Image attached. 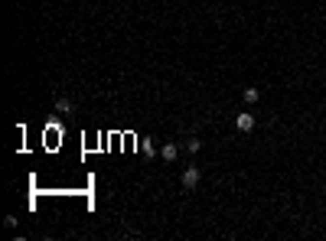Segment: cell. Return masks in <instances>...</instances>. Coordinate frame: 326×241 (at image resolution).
I'll return each instance as SVG.
<instances>
[{"instance_id": "obj_1", "label": "cell", "mask_w": 326, "mask_h": 241, "mask_svg": "<svg viewBox=\"0 0 326 241\" xmlns=\"http://www.w3.org/2000/svg\"><path fill=\"white\" fill-rule=\"evenodd\" d=\"M199 179H202V170H199V166H189V170L183 173V189H196Z\"/></svg>"}, {"instance_id": "obj_2", "label": "cell", "mask_w": 326, "mask_h": 241, "mask_svg": "<svg viewBox=\"0 0 326 241\" xmlns=\"http://www.w3.org/2000/svg\"><path fill=\"white\" fill-rule=\"evenodd\" d=\"M235 127H238L241 134L254 131V114H238V118H235Z\"/></svg>"}, {"instance_id": "obj_3", "label": "cell", "mask_w": 326, "mask_h": 241, "mask_svg": "<svg viewBox=\"0 0 326 241\" xmlns=\"http://www.w3.org/2000/svg\"><path fill=\"white\" fill-rule=\"evenodd\" d=\"M176 154H180V147H176V143H163V147H160V156L166 160V163H173Z\"/></svg>"}, {"instance_id": "obj_4", "label": "cell", "mask_w": 326, "mask_h": 241, "mask_svg": "<svg viewBox=\"0 0 326 241\" xmlns=\"http://www.w3.org/2000/svg\"><path fill=\"white\" fill-rule=\"evenodd\" d=\"M258 98H261V88H245V101L248 104H254Z\"/></svg>"}, {"instance_id": "obj_5", "label": "cell", "mask_w": 326, "mask_h": 241, "mask_svg": "<svg viewBox=\"0 0 326 241\" xmlns=\"http://www.w3.org/2000/svg\"><path fill=\"white\" fill-rule=\"evenodd\" d=\"M186 150H189V154H199V150H202V140L189 137V140H186Z\"/></svg>"}, {"instance_id": "obj_6", "label": "cell", "mask_w": 326, "mask_h": 241, "mask_svg": "<svg viewBox=\"0 0 326 241\" xmlns=\"http://www.w3.org/2000/svg\"><path fill=\"white\" fill-rule=\"evenodd\" d=\"M55 111H62V114H69V111H72V101H69V98H59V101H55Z\"/></svg>"}, {"instance_id": "obj_7", "label": "cell", "mask_w": 326, "mask_h": 241, "mask_svg": "<svg viewBox=\"0 0 326 241\" xmlns=\"http://www.w3.org/2000/svg\"><path fill=\"white\" fill-rule=\"evenodd\" d=\"M141 154H144V156H153L157 150H153V143H150V140H144V143H141Z\"/></svg>"}]
</instances>
